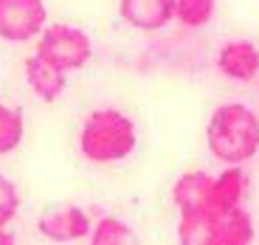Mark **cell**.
I'll list each match as a JSON object with an SVG mask.
<instances>
[{
  "label": "cell",
  "mask_w": 259,
  "mask_h": 245,
  "mask_svg": "<svg viewBox=\"0 0 259 245\" xmlns=\"http://www.w3.org/2000/svg\"><path fill=\"white\" fill-rule=\"evenodd\" d=\"M136 239H138L136 231L118 217H99L91 231L93 245H130V242H136Z\"/></svg>",
  "instance_id": "obj_13"
},
{
  "label": "cell",
  "mask_w": 259,
  "mask_h": 245,
  "mask_svg": "<svg viewBox=\"0 0 259 245\" xmlns=\"http://www.w3.org/2000/svg\"><path fill=\"white\" fill-rule=\"evenodd\" d=\"M217 71L231 82H251L259 73V48L251 39H231L217 51Z\"/></svg>",
  "instance_id": "obj_7"
},
{
  "label": "cell",
  "mask_w": 259,
  "mask_h": 245,
  "mask_svg": "<svg viewBox=\"0 0 259 245\" xmlns=\"http://www.w3.org/2000/svg\"><path fill=\"white\" fill-rule=\"evenodd\" d=\"M23 136H26V116L23 110L14 107V104H6L0 99V155H9L23 144Z\"/></svg>",
  "instance_id": "obj_12"
},
{
  "label": "cell",
  "mask_w": 259,
  "mask_h": 245,
  "mask_svg": "<svg viewBox=\"0 0 259 245\" xmlns=\"http://www.w3.org/2000/svg\"><path fill=\"white\" fill-rule=\"evenodd\" d=\"M20 212V192L14 181H9L6 175H0V228L9 226Z\"/></svg>",
  "instance_id": "obj_15"
},
{
  "label": "cell",
  "mask_w": 259,
  "mask_h": 245,
  "mask_svg": "<svg viewBox=\"0 0 259 245\" xmlns=\"http://www.w3.org/2000/svg\"><path fill=\"white\" fill-rule=\"evenodd\" d=\"M248 192V178L245 169L240 164L226 167L220 175L211 178V189H208V214H223L228 209L242 206V197Z\"/></svg>",
  "instance_id": "obj_9"
},
{
  "label": "cell",
  "mask_w": 259,
  "mask_h": 245,
  "mask_svg": "<svg viewBox=\"0 0 259 245\" xmlns=\"http://www.w3.org/2000/svg\"><path fill=\"white\" fill-rule=\"evenodd\" d=\"M12 242H14V237L6 231V226H3L0 228V245H12Z\"/></svg>",
  "instance_id": "obj_16"
},
{
  "label": "cell",
  "mask_w": 259,
  "mask_h": 245,
  "mask_svg": "<svg viewBox=\"0 0 259 245\" xmlns=\"http://www.w3.org/2000/svg\"><path fill=\"white\" fill-rule=\"evenodd\" d=\"M138 133L136 121L116 107H99L82 121L79 130V152L84 161L107 167L118 164L136 152Z\"/></svg>",
  "instance_id": "obj_2"
},
{
  "label": "cell",
  "mask_w": 259,
  "mask_h": 245,
  "mask_svg": "<svg viewBox=\"0 0 259 245\" xmlns=\"http://www.w3.org/2000/svg\"><path fill=\"white\" fill-rule=\"evenodd\" d=\"M37 231L51 242H76V239L91 237L93 220L76 203H57V206H48L39 214Z\"/></svg>",
  "instance_id": "obj_5"
},
{
  "label": "cell",
  "mask_w": 259,
  "mask_h": 245,
  "mask_svg": "<svg viewBox=\"0 0 259 245\" xmlns=\"http://www.w3.org/2000/svg\"><path fill=\"white\" fill-rule=\"evenodd\" d=\"M34 46H37L34 54H39V57L48 59L51 65L62 68L65 73L82 71L93 57L91 37H88L82 28L68 26V23H48Z\"/></svg>",
  "instance_id": "obj_3"
},
{
  "label": "cell",
  "mask_w": 259,
  "mask_h": 245,
  "mask_svg": "<svg viewBox=\"0 0 259 245\" xmlns=\"http://www.w3.org/2000/svg\"><path fill=\"white\" fill-rule=\"evenodd\" d=\"M214 0H175V20L183 28H203L214 20Z\"/></svg>",
  "instance_id": "obj_14"
},
{
  "label": "cell",
  "mask_w": 259,
  "mask_h": 245,
  "mask_svg": "<svg viewBox=\"0 0 259 245\" xmlns=\"http://www.w3.org/2000/svg\"><path fill=\"white\" fill-rule=\"evenodd\" d=\"M211 178L214 175L194 169V172L181 175L172 186V200L181 214H197V212H208V189H211Z\"/></svg>",
  "instance_id": "obj_11"
},
{
  "label": "cell",
  "mask_w": 259,
  "mask_h": 245,
  "mask_svg": "<svg viewBox=\"0 0 259 245\" xmlns=\"http://www.w3.org/2000/svg\"><path fill=\"white\" fill-rule=\"evenodd\" d=\"M118 17L136 31H161L175 20V0H118Z\"/></svg>",
  "instance_id": "obj_6"
},
{
  "label": "cell",
  "mask_w": 259,
  "mask_h": 245,
  "mask_svg": "<svg viewBox=\"0 0 259 245\" xmlns=\"http://www.w3.org/2000/svg\"><path fill=\"white\" fill-rule=\"evenodd\" d=\"M206 144L220 164L242 167L259 152V116L242 102L220 104L208 118Z\"/></svg>",
  "instance_id": "obj_1"
},
{
  "label": "cell",
  "mask_w": 259,
  "mask_h": 245,
  "mask_svg": "<svg viewBox=\"0 0 259 245\" xmlns=\"http://www.w3.org/2000/svg\"><path fill=\"white\" fill-rule=\"evenodd\" d=\"M253 220L242 206L228 209L223 214H211V231H208V245H248L253 242Z\"/></svg>",
  "instance_id": "obj_10"
},
{
  "label": "cell",
  "mask_w": 259,
  "mask_h": 245,
  "mask_svg": "<svg viewBox=\"0 0 259 245\" xmlns=\"http://www.w3.org/2000/svg\"><path fill=\"white\" fill-rule=\"evenodd\" d=\"M23 73H26V82L31 88V93L42 102H57L59 96L68 88V73L57 65H51L48 59H42L39 54H31V57L23 62Z\"/></svg>",
  "instance_id": "obj_8"
},
{
  "label": "cell",
  "mask_w": 259,
  "mask_h": 245,
  "mask_svg": "<svg viewBox=\"0 0 259 245\" xmlns=\"http://www.w3.org/2000/svg\"><path fill=\"white\" fill-rule=\"evenodd\" d=\"M48 26L46 0H0V39L3 43H31Z\"/></svg>",
  "instance_id": "obj_4"
}]
</instances>
